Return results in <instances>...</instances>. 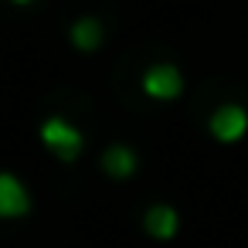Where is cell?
Returning <instances> with one entry per match:
<instances>
[{
    "mask_svg": "<svg viewBox=\"0 0 248 248\" xmlns=\"http://www.w3.org/2000/svg\"><path fill=\"white\" fill-rule=\"evenodd\" d=\"M38 140H41V146H45L55 160H62V163L78 160L82 150H85V133H82L75 123H68L65 116L45 119V123L38 126Z\"/></svg>",
    "mask_w": 248,
    "mask_h": 248,
    "instance_id": "1",
    "label": "cell"
},
{
    "mask_svg": "<svg viewBox=\"0 0 248 248\" xmlns=\"http://www.w3.org/2000/svg\"><path fill=\"white\" fill-rule=\"evenodd\" d=\"M140 89L153 102H173V99L184 95V72L177 65H170V62H156V65L143 68Z\"/></svg>",
    "mask_w": 248,
    "mask_h": 248,
    "instance_id": "2",
    "label": "cell"
},
{
    "mask_svg": "<svg viewBox=\"0 0 248 248\" xmlns=\"http://www.w3.org/2000/svg\"><path fill=\"white\" fill-rule=\"evenodd\" d=\"M207 133H211L217 143H224V146L238 143V140L248 133V112H245V106H238V102H221L217 109H211V116H207Z\"/></svg>",
    "mask_w": 248,
    "mask_h": 248,
    "instance_id": "3",
    "label": "cell"
},
{
    "mask_svg": "<svg viewBox=\"0 0 248 248\" xmlns=\"http://www.w3.org/2000/svg\"><path fill=\"white\" fill-rule=\"evenodd\" d=\"M31 214V190L28 184L11 173V170H0V221H17Z\"/></svg>",
    "mask_w": 248,
    "mask_h": 248,
    "instance_id": "4",
    "label": "cell"
},
{
    "mask_svg": "<svg viewBox=\"0 0 248 248\" xmlns=\"http://www.w3.org/2000/svg\"><path fill=\"white\" fill-rule=\"evenodd\" d=\"M99 167H102V173L109 180H129L140 170V156H136V150L129 143H112V146L102 150Z\"/></svg>",
    "mask_w": 248,
    "mask_h": 248,
    "instance_id": "5",
    "label": "cell"
},
{
    "mask_svg": "<svg viewBox=\"0 0 248 248\" xmlns=\"http://www.w3.org/2000/svg\"><path fill=\"white\" fill-rule=\"evenodd\" d=\"M143 231L156 241H170L180 231V214L173 204H150L143 214Z\"/></svg>",
    "mask_w": 248,
    "mask_h": 248,
    "instance_id": "6",
    "label": "cell"
},
{
    "mask_svg": "<svg viewBox=\"0 0 248 248\" xmlns=\"http://www.w3.org/2000/svg\"><path fill=\"white\" fill-rule=\"evenodd\" d=\"M102 38H106V31H102V24H99L95 17H78V21L68 28V41H72V48L82 51V55L99 51V48H102Z\"/></svg>",
    "mask_w": 248,
    "mask_h": 248,
    "instance_id": "7",
    "label": "cell"
},
{
    "mask_svg": "<svg viewBox=\"0 0 248 248\" xmlns=\"http://www.w3.org/2000/svg\"><path fill=\"white\" fill-rule=\"evenodd\" d=\"M11 4H17V7H31L34 0H11Z\"/></svg>",
    "mask_w": 248,
    "mask_h": 248,
    "instance_id": "8",
    "label": "cell"
}]
</instances>
